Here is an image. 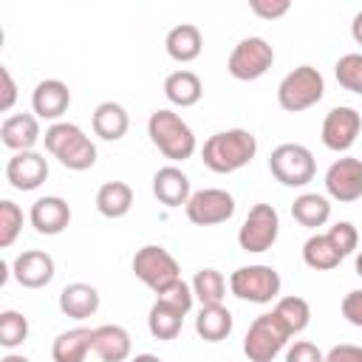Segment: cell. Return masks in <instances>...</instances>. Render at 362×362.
<instances>
[{"instance_id":"cell-9","label":"cell","mask_w":362,"mask_h":362,"mask_svg":"<svg viewBox=\"0 0 362 362\" xmlns=\"http://www.w3.org/2000/svg\"><path fill=\"white\" fill-rule=\"evenodd\" d=\"M272 65H274V48L263 37H243L226 59V71L240 82L260 79Z\"/></svg>"},{"instance_id":"cell-19","label":"cell","mask_w":362,"mask_h":362,"mask_svg":"<svg viewBox=\"0 0 362 362\" xmlns=\"http://www.w3.org/2000/svg\"><path fill=\"white\" fill-rule=\"evenodd\" d=\"M153 195L164 204V206H187L192 189H189V178L175 167V164H167L161 170H156L153 175Z\"/></svg>"},{"instance_id":"cell-15","label":"cell","mask_w":362,"mask_h":362,"mask_svg":"<svg viewBox=\"0 0 362 362\" xmlns=\"http://www.w3.org/2000/svg\"><path fill=\"white\" fill-rule=\"evenodd\" d=\"M11 274L23 288H42L54 280V257L40 249H25L14 257Z\"/></svg>"},{"instance_id":"cell-34","label":"cell","mask_w":362,"mask_h":362,"mask_svg":"<svg viewBox=\"0 0 362 362\" xmlns=\"http://www.w3.org/2000/svg\"><path fill=\"white\" fill-rule=\"evenodd\" d=\"M25 337H28V320L14 308L3 311L0 314V345L3 348H17V345L25 342Z\"/></svg>"},{"instance_id":"cell-37","label":"cell","mask_w":362,"mask_h":362,"mask_svg":"<svg viewBox=\"0 0 362 362\" xmlns=\"http://www.w3.org/2000/svg\"><path fill=\"white\" fill-rule=\"evenodd\" d=\"M156 300H161V303H167V305L178 308L181 314H187V311L192 308L195 294H192V286H187L184 280H175V283H170L167 288H161V291L156 294Z\"/></svg>"},{"instance_id":"cell-18","label":"cell","mask_w":362,"mask_h":362,"mask_svg":"<svg viewBox=\"0 0 362 362\" xmlns=\"http://www.w3.org/2000/svg\"><path fill=\"white\" fill-rule=\"evenodd\" d=\"M40 136H42L40 133V119L34 113H14V116H6L3 124H0V139L14 153L34 150Z\"/></svg>"},{"instance_id":"cell-26","label":"cell","mask_w":362,"mask_h":362,"mask_svg":"<svg viewBox=\"0 0 362 362\" xmlns=\"http://www.w3.org/2000/svg\"><path fill=\"white\" fill-rule=\"evenodd\" d=\"M130 206H133V189H130V184H124V181H107V184L99 187V192H96V209H99V215L116 221V218H124L130 212Z\"/></svg>"},{"instance_id":"cell-31","label":"cell","mask_w":362,"mask_h":362,"mask_svg":"<svg viewBox=\"0 0 362 362\" xmlns=\"http://www.w3.org/2000/svg\"><path fill=\"white\" fill-rule=\"evenodd\" d=\"M192 294L201 305H223L226 280L218 269H198L192 277Z\"/></svg>"},{"instance_id":"cell-42","label":"cell","mask_w":362,"mask_h":362,"mask_svg":"<svg viewBox=\"0 0 362 362\" xmlns=\"http://www.w3.org/2000/svg\"><path fill=\"white\" fill-rule=\"evenodd\" d=\"M0 82H3V96H0V110L8 113L17 102V85H14V76L8 68H0Z\"/></svg>"},{"instance_id":"cell-14","label":"cell","mask_w":362,"mask_h":362,"mask_svg":"<svg viewBox=\"0 0 362 362\" xmlns=\"http://www.w3.org/2000/svg\"><path fill=\"white\" fill-rule=\"evenodd\" d=\"M48 178V161L45 156H40L37 150H23L14 153L6 164V181L20 189V192H31L37 189L42 181Z\"/></svg>"},{"instance_id":"cell-46","label":"cell","mask_w":362,"mask_h":362,"mask_svg":"<svg viewBox=\"0 0 362 362\" xmlns=\"http://www.w3.org/2000/svg\"><path fill=\"white\" fill-rule=\"evenodd\" d=\"M354 266H356V274H359V277H362V252H359V255H356V263H354Z\"/></svg>"},{"instance_id":"cell-3","label":"cell","mask_w":362,"mask_h":362,"mask_svg":"<svg viewBox=\"0 0 362 362\" xmlns=\"http://www.w3.org/2000/svg\"><path fill=\"white\" fill-rule=\"evenodd\" d=\"M147 136L158 147V153L170 161H187V158H192V153L198 147L192 127L175 110H167V107H158L150 113Z\"/></svg>"},{"instance_id":"cell-43","label":"cell","mask_w":362,"mask_h":362,"mask_svg":"<svg viewBox=\"0 0 362 362\" xmlns=\"http://www.w3.org/2000/svg\"><path fill=\"white\" fill-rule=\"evenodd\" d=\"M351 37H354L356 45H362V11H356L354 20H351Z\"/></svg>"},{"instance_id":"cell-8","label":"cell","mask_w":362,"mask_h":362,"mask_svg":"<svg viewBox=\"0 0 362 362\" xmlns=\"http://www.w3.org/2000/svg\"><path fill=\"white\" fill-rule=\"evenodd\" d=\"M133 274L150 286L156 294L161 288H167L170 283L181 280V269H178V260L164 249V246H156V243H147L141 246L136 255H133Z\"/></svg>"},{"instance_id":"cell-7","label":"cell","mask_w":362,"mask_h":362,"mask_svg":"<svg viewBox=\"0 0 362 362\" xmlns=\"http://www.w3.org/2000/svg\"><path fill=\"white\" fill-rule=\"evenodd\" d=\"M229 291L238 300L263 305V303L277 300V294H280V274H277V269L263 266V263L240 266V269H235L229 274Z\"/></svg>"},{"instance_id":"cell-32","label":"cell","mask_w":362,"mask_h":362,"mask_svg":"<svg viewBox=\"0 0 362 362\" xmlns=\"http://www.w3.org/2000/svg\"><path fill=\"white\" fill-rule=\"evenodd\" d=\"M272 311L280 317V322L288 328V334H300V331H305L308 322H311V308H308V303H305L303 297H297V294L280 297Z\"/></svg>"},{"instance_id":"cell-11","label":"cell","mask_w":362,"mask_h":362,"mask_svg":"<svg viewBox=\"0 0 362 362\" xmlns=\"http://www.w3.org/2000/svg\"><path fill=\"white\" fill-rule=\"evenodd\" d=\"M184 209L195 226H215V223H223L235 215V198L226 189L206 187V189L192 192Z\"/></svg>"},{"instance_id":"cell-10","label":"cell","mask_w":362,"mask_h":362,"mask_svg":"<svg viewBox=\"0 0 362 362\" xmlns=\"http://www.w3.org/2000/svg\"><path fill=\"white\" fill-rule=\"evenodd\" d=\"M277 235H280V215H277V209L272 204H255L246 212V218H243V223L238 229V243H240L243 252H255L257 255V252L272 249Z\"/></svg>"},{"instance_id":"cell-4","label":"cell","mask_w":362,"mask_h":362,"mask_svg":"<svg viewBox=\"0 0 362 362\" xmlns=\"http://www.w3.org/2000/svg\"><path fill=\"white\" fill-rule=\"evenodd\" d=\"M325 93V79L314 65H297L277 85V105L288 113L314 107Z\"/></svg>"},{"instance_id":"cell-5","label":"cell","mask_w":362,"mask_h":362,"mask_svg":"<svg viewBox=\"0 0 362 362\" xmlns=\"http://www.w3.org/2000/svg\"><path fill=\"white\" fill-rule=\"evenodd\" d=\"M288 328L280 322L274 311L260 314L252 320L246 337H243V354L249 362H272L288 342Z\"/></svg>"},{"instance_id":"cell-29","label":"cell","mask_w":362,"mask_h":362,"mask_svg":"<svg viewBox=\"0 0 362 362\" xmlns=\"http://www.w3.org/2000/svg\"><path fill=\"white\" fill-rule=\"evenodd\" d=\"M181 325H184V314L161 300H156L150 305V314H147V328L156 339H175L181 334Z\"/></svg>"},{"instance_id":"cell-2","label":"cell","mask_w":362,"mask_h":362,"mask_svg":"<svg viewBox=\"0 0 362 362\" xmlns=\"http://www.w3.org/2000/svg\"><path fill=\"white\" fill-rule=\"evenodd\" d=\"M45 150L68 170H90L96 164V147L90 141V136H85V130L74 122H54L45 136Z\"/></svg>"},{"instance_id":"cell-33","label":"cell","mask_w":362,"mask_h":362,"mask_svg":"<svg viewBox=\"0 0 362 362\" xmlns=\"http://www.w3.org/2000/svg\"><path fill=\"white\" fill-rule=\"evenodd\" d=\"M334 76L345 90L362 96V51H351L339 57L334 65Z\"/></svg>"},{"instance_id":"cell-22","label":"cell","mask_w":362,"mask_h":362,"mask_svg":"<svg viewBox=\"0 0 362 362\" xmlns=\"http://www.w3.org/2000/svg\"><path fill=\"white\" fill-rule=\"evenodd\" d=\"M164 48L170 54V59L175 62H192L201 57V48H204V37H201V28L192 25V23H181L175 28L167 31L164 37Z\"/></svg>"},{"instance_id":"cell-12","label":"cell","mask_w":362,"mask_h":362,"mask_svg":"<svg viewBox=\"0 0 362 362\" xmlns=\"http://www.w3.org/2000/svg\"><path fill=\"white\" fill-rule=\"evenodd\" d=\"M359 130H362V119H359V113H356L354 107H348V105H339V107H331V110L325 113L320 139H322V144H325L328 150H334V153H345V150L354 147Z\"/></svg>"},{"instance_id":"cell-35","label":"cell","mask_w":362,"mask_h":362,"mask_svg":"<svg viewBox=\"0 0 362 362\" xmlns=\"http://www.w3.org/2000/svg\"><path fill=\"white\" fill-rule=\"evenodd\" d=\"M20 229H23V209L14 201L3 198L0 201V246L8 249L17 240Z\"/></svg>"},{"instance_id":"cell-40","label":"cell","mask_w":362,"mask_h":362,"mask_svg":"<svg viewBox=\"0 0 362 362\" xmlns=\"http://www.w3.org/2000/svg\"><path fill=\"white\" fill-rule=\"evenodd\" d=\"M342 317L351 322V325H356V328H362V288H356V291H348L345 297H342Z\"/></svg>"},{"instance_id":"cell-24","label":"cell","mask_w":362,"mask_h":362,"mask_svg":"<svg viewBox=\"0 0 362 362\" xmlns=\"http://www.w3.org/2000/svg\"><path fill=\"white\" fill-rule=\"evenodd\" d=\"M88 351H93V328H71L54 339L51 359L54 362H85Z\"/></svg>"},{"instance_id":"cell-30","label":"cell","mask_w":362,"mask_h":362,"mask_svg":"<svg viewBox=\"0 0 362 362\" xmlns=\"http://www.w3.org/2000/svg\"><path fill=\"white\" fill-rule=\"evenodd\" d=\"M303 260L308 269L314 272H331L339 266L342 255L334 249V243L325 238V235H311L305 243H303Z\"/></svg>"},{"instance_id":"cell-41","label":"cell","mask_w":362,"mask_h":362,"mask_svg":"<svg viewBox=\"0 0 362 362\" xmlns=\"http://www.w3.org/2000/svg\"><path fill=\"white\" fill-rule=\"evenodd\" d=\"M325 362H362V345H351V342L334 345L325 354Z\"/></svg>"},{"instance_id":"cell-27","label":"cell","mask_w":362,"mask_h":362,"mask_svg":"<svg viewBox=\"0 0 362 362\" xmlns=\"http://www.w3.org/2000/svg\"><path fill=\"white\" fill-rule=\"evenodd\" d=\"M291 218L300 226H305V229H317V226L328 223V218H331V201L325 195H320V192H303L291 204Z\"/></svg>"},{"instance_id":"cell-21","label":"cell","mask_w":362,"mask_h":362,"mask_svg":"<svg viewBox=\"0 0 362 362\" xmlns=\"http://www.w3.org/2000/svg\"><path fill=\"white\" fill-rule=\"evenodd\" d=\"M130 334L122 325H99L93 328V354L102 362H124L130 356Z\"/></svg>"},{"instance_id":"cell-28","label":"cell","mask_w":362,"mask_h":362,"mask_svg":"<svg viewBox=\"0 0 362 362\" xmlns=\"http://www.w3.org/2000/svg\"><path fill=\"white\" fill-rule=\"evenodd\" d=\"M195 331L204 342H221L232 334V311L226 305H201L195 317Z\"/></svg>"},{"instance_id":"cell-17","label":"cell","mask_w":362,"mask_h":362,"mask_svg":"<svg viewBox=\"0 0 362 362\" xmlns=\"http://www.w3.org/2000/svg\"><path fill=\"white\" fill-rule=\"evenodd\" d=\"M71 105V90L62 79H42L31 93V110L37 119L59 122V116Z\"/></svg>"},{"instance_id":"cell-45","label":"cell","mask_w":362,"mask_h":362,"mask_svg":"<svg viewBox=\"0 0 362 362\" xmlns=\"http://www.w3.org/2000/svg\"><path fill=\"white\" fill-rule=\"evenodd\" d=\"M0 362H31V359H25L23 354H6Z\"/></svg>"},{"instance_id":"cell-13","label":"cell","mask_w":362,"mask_h":362,"mask_svg":"<svg viewBox=\"0 0 362 362\" xmlns=\"http://www.w3.org/2000/svg\"><path fill=\"white\" fill-rule=\"evenodd\" d=\"M325 192L339 204H351L362 198V158L354 156L337 158L325 170Z\"/></svg>"},{"instance_id":"cell-44","label":"cell","mask_w":362,"mask_h":362,"mask_svg":"<svg viewBox=\"0 0 362 362\" xmlns=\"http://www.w3.org/2000/svg\"><path fill=\"white\" fill-rule=\"evenodd\" d=\"M130 362H161L156 354H139V356H133Z\"/></svg>"},{"instance_id":"cell-39","label":"cell","mask_w":362,"mask_h":362,"mask_svg":"<svg viewBox=\"0 0 362 362\" xmlns=\"http://www.w3.org/2000/svg\"><path fill=\"white\" fill-rule=\"evenodd\" d=\"M249 8H252V14H257L263 20H277V17L288 14L291 3L288 0H249Z\"/></svg>"},{"instance_id":"cell-20","label":"cell","mask_w":362,"mask_h":362,"mask_svg":"<svg viewBox=\"0 0 362 362\" xmlns=\"http://www.w3.org/2000/svg\"><path fill=\"white\" fill-rule=\"evenodd\" d=\"M59 311L71 320H88L99 311V291L90 283H68L59 291Z\"/></svg>"},{"instance_id":"cell-16","label":"cell","mask_w":362,"mask_h":362,"mask_svg":"<svg viewBox=\"0 0 362 362\" xmlns=\"http://www.w3.org/2000/svg\"><path fill=\"white\" fill-rule=\"evenodd\" d=\"M28 221L40 235H59L71 223V206L59 195H42L31 204Z\"/></svg>"},{"instance_id":"cell-1","label":"cell","mask_w":362,"mask_h":362,"mask_svg":"<svg viewBox=\"0 0 362 362\" xmlns=\"http://www.w3.org/2000/svg\"><path fill=\"white\" fill-rule=\"evenodd\" d=\"M257 153V139L255 133L243 130V127H232V130H221L212 133L204 147H201V158L212 173H238L243 170Z\"/></svg>"},{"instance_id":"cell-23","label":"cell","mask_w":362,"mask_h":362,"mask_svg":"<svg viewBox=\"0 0 362 362\" xmlns=\"http://www.w3.org/2000/svg\"><path fill=\"white\" fill-rule=\"evenodd\" d=\"M90 124H93V133L99 139L119 141L130 127V116L119 102H102V105H96V110L90 116Z\"/></svg>"},{"instance_id":"cell-6","label":"cell","mask_w":362,"mask_h":362,"mask_svg":"<svg viewBox=\"0 0 362 362\" xmlns=\"http://www.w3.org/2000/svg\"><path fill=\"white\" fill-rule=\"evenodd\" d=\"M269 170H272V175L283 187H305L308 181H314L317 161H314V156H311L308 147L294 144V141H286V144H277L272 150Z\"/></svg>"},{"instance_id":"cell-25","label":"cell","mask_w":362,"mask_h":362,"mask_svg":"<svg viewBox=\"0 0 362 362\" xmlns=\"http://www.w3.org/2000/svg\"><path fill=\"white\" fill-rule=\"evenodd\" d=\"M201 93H204V85H201L198 74H192V71H184L181 68V71H173L164 79V96L175 107H192V105H198Z\"/></svg>"},{"instance_id":"cell-38","label":"cell","mask_w":362,"mask_h":362,"mask_svg":"<svg viewBox=\"0 0 362 362\" xmlns=\"http://www.w3.org/2000/svg\"><path fill=\"white\" fill-rule=\"evenodd\" d=\"M286 362H325V354L305 339H297L288 351H286Z\"/></svg>"},{"instance_id":"cell-36","label":"cell","mask_w":362,"mask_h":362,"mask_svg":"<svg viewBox=\"0 0 362 362\" xmlns=\"http://www.w3.org/2000/svg\"><path fill=\"white\" fill-rule=\"evenodd\" d=\"M325 238L334 243V249L345 257V255H351L354 249H356V243H359V232H356V226L351 223V221H339V223H334L328 232H325Z\"/></svg>"}]
</instances>
